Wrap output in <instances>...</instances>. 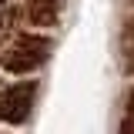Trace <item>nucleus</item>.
Listing matches in <instances>:
<instances>
[{
	"mask_svg": "<svg viewBox=\"0 0 134 134\" xmlns=\"http://www.w3.org/2000/svg\"><path fill=\"white\" fill-rule=\"evenodd\" d=\"M47 57H50V40L47 37L24 34V37H17V44L10 50L0 54V67L10 70V74H27V70H37Z\"/></svg>",
	"mask_w": 134,
	"mask_h": 134,
	"instance_id": "nucleus-1",
	"label": "nucleus"
},
{
	"mask_svg": "<svg viewBox=\"0 0 134 134\" xmlns=\"http://www.w3.org/2000/svg\"><path fill=\"white\" fill-rule=\"evenodd\" d=\"M34 97H37V84L34 81H20L14 87H7L0 94V121L7 124H24L34 111Z\"/></svg>",
	"mask_w": 134,
	"mask_h": 134,
	"instance_id": "nucleus-2",
	"label": "nucleus"
},
{
	"mask_svg": "<svg viewBox=\"0 0 134 134\" xmlns=\"http://www.w3.org/2000/svg\"><path fill=\"white\" fill-rule=\"evenodd\" d=\"M60 17V0H30L27 3V20L34 27H54Z\"/></svg>",
	"mask_w": 134,
	"mask_h": 134,
	"instance_id": "nucleus-3",
	"label": "nucleus"
},
{
	"mask_svg": "<svg viewBox=\"0 0 134 134\" xmlns=\"http://www.w3.org/2000/svg\"><path fill=\"white\" fill-rule=\"evenodd\" d=\"M121 134H134V87L127 91V100H124V117H121Z\"/></svg>",
	"mask_w": 134,
	"mask_h": 134,
	"instance_id": "nucleus-4",
	"label": "nucleus"
},
{
	"mask_svg": "<svg viewBox=\"0 0 134 134\" xmlns=\"http://www.w3.org/2000/svg\"><path fill=\"white\" fill-rule=\"evenodd\" d=\"M124 44H127V54H131V60H134V24H131V30H127V40Z\"/></svg>",
	"mask_w": 134,
	"mask_h": 134,
	"instance_id": "nucleus-5",
	"label": "nucleus"
}]
</instances>
